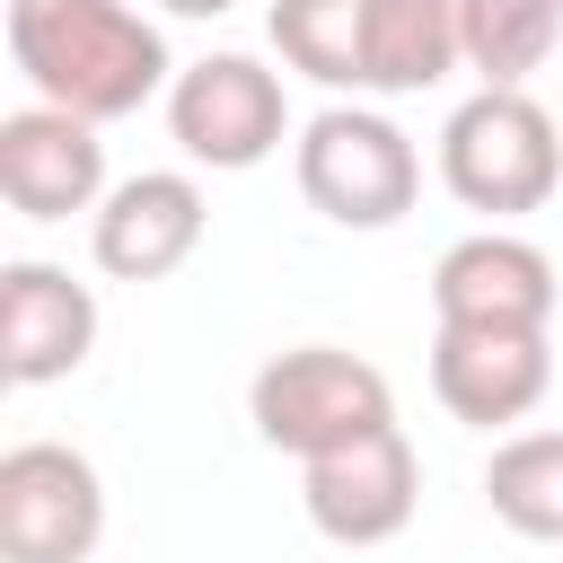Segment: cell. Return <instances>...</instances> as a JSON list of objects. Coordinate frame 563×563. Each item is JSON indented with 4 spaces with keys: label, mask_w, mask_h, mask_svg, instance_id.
<instances>
[{
    "label": "cell",
    "mask_w": 563,
    "mask_h": 563,
    "mask_svg": "<svg viewBox=\"0 0 563 563\" xmlns=\"http://www.w3.org/2000/svg\"><path fill=\"white\" fill-rule=\"evenodd\" d=\"M9 62L44 106H70L88 123H123L150 97L176 88L158 18L132 0H9Z\"/></svg>",
    "instance_id": "cell-1"
},
{
    "label": "cell",
    "mask_w": 563,
    "mask_h": 563,
    "mask_svg": "<svg viewBox=\"0 0 563 563\" xmlns=\"http://www.w3.org/2000/svg\"><path fill=\"white\" fill-rule=\"evenodd\" d=\"M440 185L484 220L545 211L563 185V123L528 88H475L440 123Z\"/></svg>",
    "instance_id": "cell-2"
},
{
    "label": "cell",
    "mask_w": 563,
    "mask_h": 563,
    "mask_svg": "<svg viewBox=\"0 0 563 563\" xmlns=\"http://www.w3.org/2000/svg\"><path fill=\"white\" fill-rule=\"evenodd\" d=\"M290 167H299L308 211H325L334 229H396L422 202V150L378 106L334 97L325 114H308L299 141H290Z\"/></svg>",
    "instance_id": "cell-3"
},
{
    "label": "cell",
    "mask_w": 563,
    "mask_h": 563,
    "mask_svg": "<svg viewBox=\"0 0 563 563\" xmlns=\"http://www.w3.org/2000/svg\"><path fill=\"white\" fill-rule=\"evenodd\" d=\"M246 422L282 449V457H325V449H352L369 431L396 422V387L378 361L343 352V343H299V352H273L246 387Z\"/></svg>",
    "instance_id": "cell-4"
},
{
    "label": "cell",
    "mask_w": 563,
    "mask_h": 563,
    "mask_svg": "<svg viewBox=\"0 0 563 563\" xmlns=\"http://www.w3.org/2000/svg\"><path fill=\"white\" fill-rule=\"evenodd\" d=\"M167 132L194 167L211 176H246L264 167L282 141H290V97H282V70H264L255 53H202L176 70L167 88Z\"/></svg>",
    "instance_id": "cell-5"
},
{
    "label": "cell",
    "mask_w": 563,
    "mask_h": 563,
    "mask_svg": "<svg viewBox=\"0 0 563 563\" xmlns=\"http://www.w3.org/2000/svg\"><path fill=\"white\" fill-rule=\"evenodd\" d=\"M106 545V475L70 440L0 449V563H88Z\"/></svg>",
    "instance_id": "cell-6"
},
{
    "label": "cell",
    "mask_w": 563,
    "mask_h": 563,
    "mask_svg": "<svg viewBox=\"0 0 563 563\" xmlns=\"http://www.w3.org/2000/svg\"><path fill=\"white\" fill-rule=\"evenodd\" d=\"M299 501H308V528H317L325 545H387V537H405L413 510H422V457H413V440L387 422V431H369V440H352V449L308 457V466H299Z\"/></svg>",
    "instance_id": "cell-7"
},
{
    "label": "cell",
    "mask_w": 563,
    "mask_h": 563,
    "mask_svg": "<svg viewBox=\"0 0 563 563\" xmlns=\"http://www.w3.org/2000/svg\"><path fill=\"white\" fill-rule=\"evenodd\" d=\"M211 229V202L185 167H141L123 185H106V202L88 211V255L106 282H167L176 264H194Z\"/></svg>",
    "instance_id": "cell-8"
},
{
    "label": "cell",
    "mask_w": 563,
    "mask_h": 563,
    "mask_svg": "<svg viewBox=\"0 0 563 563\" xmlns=\"http://www.w3.org/2000/svg\"><path fill=\"white\" fill-rule=\"evenodd\" d=\"M545 387H554V343L537 325H440L431 334V396L475 431L528 422Z\"/></svg>",
    "instance_id": "cell-9"
},
{
    "label": "cell",
    "mask_w": 563,
    "mask_h": 563,
    "mask_svg": "<svg viewBox=\"0 0 563 563\" xmlns=\"http://www.w3.org/2000/svg\"><path fill=\"white\" fill-rule=\"evenodd\" d=\"M106 123L70 114V106H18L0 114V194L18 220H70L106 202Z\"/></svg>",
    "instance_id": "cell-10"
},
{
    "label": "cell",
    "mask_w": 563,
    "mask_h": 563,
    "mask_svg": "<svg viewBox=\"0 0 563 563\" xmlns=\"http://www.w3.org/2000/svg\"><path fill=\"white\" fill-rule=\"evenodd\" d=\"M431 317L440 325H554V255L519 229H475L440 246L431 264Z\"/></svg>",
    "instance_id": "cell-11"
},
{
    "label": "cell",
    "mask_w": 563,
    "mask_h": 563,
    "mask_svg": "<svg viewBox=\"0 0 563 563\" xmlns=\"http://www.w3.org/2000/svg\"><path fill=\"white\" fill-rule=\"evenodd\" d=\"M88 352H97V290L70 282V264H44V255L0 264V378L53 387Z\"/></svg>",
    "instance_id": "cell-12"
},
{
    "label": "cell",
    "mask_w": 563,
    "mask_h": 563,
    "mask_svg": "<svg viewBox=\"0 0 563 563\" xmlns=\"http://www.w3.org/2000/svg\"><path fill=\"white\" fill-rule=\"evenodd\" d=\"M466 70L457 0H369V97H422Z\"/></svg>",
    "instance_id": "cell-13"
},
{
    "label": "cell",
    "mask_w": 563,
    "mask_h": 563,
    "mask_svg": "<svg viewBox=\"0 0 563 563\" xmlns=\"http://www.w3.org/2000/svg\"><path fill=\"white\" fill-rule=\"evenodd\" d=\"M264 35L282 53V70L317 79V88H369V0H273Z\"/></svg>",
    "instance_id": "cell-14"
},
{
    "label": "cell",
    "mask_w": 563,
    "mask_h": 563,
    "mask_svg": "<svg viewBox=\"0 0 563 563\" xmlns=\"http://www.w3.org/2000/svg\"><path fill=\"white\" fill-rule=\"evenodd\" d=\"M457 35L484 88H528L563 44V0H457Z\"/></svg>",
    "instance_id": "cell-15"
},
{
    "label": "cell",
    "mask_w": 563,
    "mask_h": 563,
    "mask_svg": "<svg viewBox=\"0 0 563 563\" xmlns=\"http://www.w3.org/2000/svg\"><path fill=\"white\" fill-rule=\"evenodd\" d=\"M484 501L510 537L563 545V431H510L484 457Z\"/></svg>",
    "instance_id": "cell-16"
},
{
    "label": "cell",
    "mask_w": 563,
    "mask_h": 563,
    "mask_svg": "<svg viewBox=\"0 0 563 563\" xmlns=\"http://www.w3.org/2000/svg\"><path fill=\"white\" fill-rule=\"evenodd\" d=\"M158 9H167V18H229L238 0H158Z\"/></svg>",
    "instance_id": "cell-17"
}]
</instances>
